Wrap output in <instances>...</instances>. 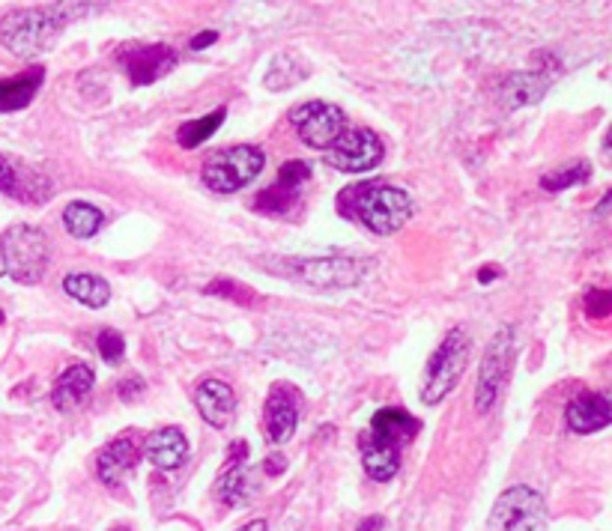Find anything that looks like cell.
Instances as JSON below:
<instances>
[{"instance_id": "obj_12", "label": "cell", "mask_w": 612, "mask_h": 531, "mask_svg": "<svg viewBox=\"0 0 612 531\" xmlns=\"http://www.w3.org/2000/svg\"><path fill=\"white\" fill-rule=\"evenodd\" d=\"M0 194L18 203H45L54 194V185L33 165L0 153Z\"/></svg>"}, {"instance_id": "obj_30", "label": "cell", "mask_w": 612, "mask_h": 531, "mask_svg": "<svg viewBox=\"0 0 612 531\" xmlns=\"http://www.w3.org/2000/svg\"><path fill=\"white\" fill-rule=\"evenodd\" d=\"M589 320H610L612 317V290H592L583 299Z\"/></svg>"}, {"instance_id": "obj_19", "label": "cell", "mask_w": 612, "mask_h": 531, "mask_svg": "<svg viewBox=\"0 0 612 531\" xmlns=\"http://www.w3.org/2000/svg\"><path fill=\"white\" fill-rule=\"evenodd\" d=\"M418 433H421V421L415 415H409L407 409H398V406L380 409L371 418V430H368V436L380 439L383 445H389L395 451H404Z\"/></svg>"}, {"instance_id": "obj_10", "label": "cell", "mask_w": 612, "mask_h": 531, "mask_svg": "<svg viewBox=\"0 0 612 531\" xmlns=\"http://www.w3.org/2000/svg\"><path fill=\"white\" fill-rule=\"evenodd\" d=\"M383 141L371 129H350L344 132L329 150H326V165L341 171V174H365L383 162Z\"/></svg>"}, {"instance_id": "obj_7", "label": "cell", "mask_w": 612, "mask_h": 531, "mask_svg": "<svg viewBox=\"0 0 612 531\" xmlns=\"http://www.w3.org/2000/svg\"><path fill=\"white\" fill-rule=\"evenodd\" d=\"M266 168V156L257 147L239 144L230 150H218L215 156H209L204 165V185L215 194H233L239 188H245L248 182L260 177V171Z\"/></svg>"}, {"instance_id": "obj_20", "label": "cell", "mask_w": 612, "mask_h": 531, "mask_svg": "<svg viewBox=\"0 0 612 531\" xmlns=\"http://www.w3.org/2000/svg\"><path fill=\"white\" fill-rule=\"evenodd\" d=\"M550 90V75L547 72H514L502 81L499 87V102L508 108V111H517V108H529V105H538Z\"/></svg>"}, {"instance_id": "obj_15", "label": "cell", "mask_w": 612, "mask_h": 531, "mask_svg": "<svg viewBox=\"0 0 612 531\" xmlns=\"http://www.w3.org/2000/svg\"><path fill=\"white\" fill-rule=\"evenodd\" d=\"M177 66V54L171 45H144L132 54H123V69L135 87L156 84Z\"/></svg>"}, {"instance_id": "obj_35", "label": "cell", "mask_w": 612, "mask_h": 531, "mask_svg": "<svg viewBox=\"0 0 612 531\" xmlns=\"http://www.w3.org/2000/svg\"><path fill=\"white\" fill-rule=\"evenodd\" d=\"M284 466H287L284 457H266V460H263V472H266V475H281Z\"/></svg>"}, {"instance_id": "obj_40", "label": "cell", "mask_w": 612, "mask_h": 531, "mask_svg": "<svg viewBox=\"0 0 612 531\" xmlns=\"http://www.w3.org/2000/svg\"><path fill=\"white\" fill-rule=\"evenodd\" d=\"M604 153L610 156V162H612V129L607 132V138H604Z\"/></svg>"}, {"instance_id": "obj_37", "label": "cell", "mask_w": 612, "mask_h": 531, "mask_svg": "<svg viewBox=\"0 0 612 531\" xmlns=\"http://www.w3.org/2000/svg\"><path fill=\"white\" fill-rule=\"evenodd\" d=\"M383 526H386V523H383V517H368V520H362V523H359V529L356 531H380Z\"/></svg>"}, {"instance_id": "obj_16", "label": "cell", "mask_w": 612, "mask_h": 531, "mask_svg": "<svg viewBox=\"0 0 612 531\" xmlns=\"http://www.w3.org/2000/svg\"><path fill=\"white\" fill-rule=\"evenodd\" d=\"M565 421H568V430L583 433V436L610 427L612 397L598 394V391H583V394H577V397L568 403V409H565Z\"/></svg>"}, {"instance_id": "obj_34", "label": "cell", "mask_w": 612, "mask_h": 531, "mask_svg": "<svg viewBox=\"0 0 612 531\" xmlns=\"http://www.w3.org/2000/svg\"><path fill=\"white\" fill-rule=\"evenodd\" d=\"M141 388H144V382H141V379H126V382L120 385V394H123V400H132V397H135Z\"/></svg>"}, {"instance_id": "obj_3", "label": "cell", "mask_w": 612, "mask_h": 531, "mask_svg": "<svg viewBox=\"0 0 612 531\" xmlns=\"http://www.w3.org/2000/svg\"><path fill=\"white\" fill-rule=\"evenodd\" d=\"M66 21L63 9H12L0 18V42L15 57H36L54 45Z\"/></svg>"}, {"instance_id": "obj_33", "label": "cell", "mask_w": 612, "mask_h": 531, "mask_svg": "<svg viewBox=\"0 0 612 531\" xmlns=\"http://www.w3.org/2000/svg\"><path fill=\"white\" fill-rule=\"evenodd\" d=\"M215 39H218V33H215V30H204V33H198V36L189 42V48H192V51H204L206 45H212Z\"/></svg>"}, {"instance_id": "obj_4", "label": "cell", "mask_w": 612, "mask_h": 531, "mask_svg": "<svg viewBox=\"0 0 612 531\" xmlns=\"http://www.w3.org/2000/svg\"><path fill=\"white\" fill-rule=\"evenodd\" d=\"M469 347H472V341H469L463 326H454L439 341V347L433 350V355L424 364V379H421V400L427 406L442 403L454 391V385L460 382V376L466 370Z\"/></svg>"}, {"instance_id": "obj_39", "label": "cell", "mask_w": 612, "mask_h": 531, "mask_svg": "<svg viewBox=\"0 0 612 531\" xmlns=\"http://www.w3.org/2000/svg\"><path fill=\"white\" fill-rule=\"evenodd\" d=\"M239 531H266V520H251V523H245Z\"/></svg>"}, {"instance_id": "obj_26", "label": "cell", "mask_w": 612, "mask_h": 531, "mask_svg": "<svg viewBox=\"0 0 612 531\" xmlns=\"http://www.w3.org/2000/svg\"><path fill=\"white\" fill-rule=\"evenodd\" d=\"M224 117H227V108L221 105V108H215V111L206 114V117H198V120L183 123V126L177 129V141H180V147H186V150L201 147L204 141H209V138L221 129Z\"/></svg>"}, {"instance_id": "obj_41", "label": "cell", "mask_w": 612, "mask_h": 531, "mask_svg": "<svg viewBox=\"0 0 612 531\" xmlns=\"http://www.w3.org/2000/svg\"><path fill=\"white\" fill-rule=\"evenodd\" d=\"M0 323H3V314H0Z\"/></svg>"}, {"instance_id": "obj_38", "label": "cell", "mask_w": 612, "mask_h": 531, "mask_svg": "<svg viewBox=\"0 0 612 531\" xmlns=\"http://www.w3.org/2000/svg\"><path fill=\"white\" fill-rule=\"evenodd\" d=\"M610 212H612V188L601 197V203L595 206V215H610Z\"/></svg>"}, {"instance_id": "obj_8", "label": "cell", "mask_w": 612, "mask_h": 531, "mask_svg": "<svg viewBox=\"0 0 612 531\" xmlns=\"http://www.w3.org/2000/svg\"><path fill=\"white\" fill-rule=\"evenodd\" d=\"M487 531H547V505L541 493L526 484L508 487L493 502Z\"/></svg>"}, {"instance_id": "obj_25", "label": "cell", "mask_w": 612, "mask_h": 531, "mask_svg": "<svg viewBox=\"0 0 612 531\" xmlns=\"http://www.w3.org/2000/svg\"><path fill=\"white\" fill-rule=\"evenodd\" d=\"M105 215L99 206L87 203V200H72L66 209H63V227L75 236V239H90L99 233Z\"/></svg>"}, {"instance_id": "obj_31", "label": "cell", "mask_w": 612, "mask_h": 531, "mask_svg": "<svg viewBox=\"0 0 612 531\" xmlns=\"http://www.w3.org/2000/svg\"><path fill=\"white\" fill-rule=\"evenodd\" d=\"M206 296H221V299H230V302H242V305H248L254 296L245 290V287H239V284H233L230 278H218V281H212V284H206L204 287Z\"/></svg>"}, {"instance_id": "obj_29", "label": "cell", "mask_w": 612, "mask_h": 531, "mask_svg": "<svg viewBox=\"0 0 612 531\" xmlns=\"http://www.w3.org/2000/svg\"><path fill=\"white\" fill-rule=\"evenodd\" d=\"M96 347H99V355H102V361H105V364H120V361H123V355H126V341H123V335H120V332H114V329L99 332Z\"/></svg>"}, {"instance_id": "obj_22", "label": "cell", "mask_w": 612, "mask_h": 531, "mask_svg": "<svg viewBox=\"0 0 612 531\" xmlns=\"http://www.w3.org/2000/svg\"><path fill=\"white\" fill-rule=\"evenodd\" d=\"M195 406L201 412L206 424L212 427H224L236 409V394L227 382L221 379H204L195 391Z\"/></svg>"}, {"instance_id": "obj_32", "label": "cell", "mask_w": 612, "mask_h": 531, "mask_svg": "<svg viewBox=\"0 0 612 531\" xmlns=\"http://www.w3.org/2000/svg\"><path fill=\"white\" fill-rule=\"evenodd\" d=\"M308 179H311V168L305 162H284L275 182H281V185H287L293 191H302Z\"/></svg>"}, {"instance_id": "obj_28", "label": "cell", "mask_w": 612, "mask_h": 531, "mask_svg": "<svg viewBox=\"0 0 612 531\" xmlns=\"http://www.w3.org/2000/svg\"><path fill=\"white\" fill-rule=\"evenodd\" d=\"M589 177H592V165H589V162H580V165H571V168H565V171L547 174V177L541 179V188L556 194V191H565V188H571V185L586 182Z\"/></svg>"}, {"instance_id": "obj_23", "label": "cell", "mask_w": 612, "mask_h": 531, "mask_svg": "<svg viewBox=\"0 0 612 531\" xmlns=\"http://www.w3.org/2000/svg\"><path fill=\"white\" fill-rule=\"evenodd\" d=\"M362 463L374 481H392L401 469V451H395V448H389V445H383L365 433L362 436Z\"/></svg>"}, {"instance_id": "obj_1", "label": "cell", "mask_w": 612, "mask_h": 531, "mask_svg": "<svg viewBox=\"0 0 612 531\" xmlns=\"http://www.w3.org/2000/svg\"><path fill=\"white\" fill-rule=\"evenodd\" d=\"M260 266L269 269V272H278L284 278L305 281L311 287L341 290V287L359 284L371 272L374 260L332 254V257H278V260H260Z\"/></svg>"}, {"instance_id": "obj_11", "label": "cell", "mask_w": 612, "mask_h": 531, "mask_svg": "<svg viewBox=\"0 0 612 531\" xmlns=\"http://www.w3.org/2000/svg\"><path fill=\"white\" fill-rule=\"evenodd\" d=\"M245 460H248V445L245 439H236L227 451L221 478L215 484V499L227 508H242L257 496V481Z\"/></svg>"}, {"instance_id": "obj_5", "label": "cell", "mask_w": 612, "mask_h": 531, "mask_svg": "<svg viewBox=\"0 0 612 531\" xmlns=\"http://www.w3.org/2000/svg\"><path fill=\"white\" fill-rule=\"evenodd\" d=\"M514 355H517V338H514V329L511 326H499L490 338V344L484 347L481 355V367H478V385H475V412L478 415H487L499 394L505 391L508 385V376H511V367H514Z\"/></svg>"}, {"instance_id": "obj_36", "label": "cell", "mask_w": 612, "mask_h": 531, "mask_svg": "<svg viewBox=\"0 0 612 531\" xmlns=\"http://www.w3.org/2000/svg\"><path fill=\"white\" fill-rule=\"evenodd\" d=\"M499 275H502V269H499V266H484V269L478 272V281H481V284H490V281H493V278H499Z\"/></svg>"}, {"instance_id": "obj_42", "label": "cell", "mask_w": 612, "mask_h": 531, "mask_svg": "<svg viewBox=\"0 0 612 531\" xmlns=\"http://www.w3.org/2000/svg\"><path fill=\"white\" fill-rule=\"evenodd\" d=\"M117 531H126V529H117Z\"/></svg>"}, {"instance_id": "obj_24", "label": "cell", "mask_w": 612, "mask_h": 531, "mask_svg": "<svg viewBox=\"0 0 612 531\" xmlns=\"http://www.w3.org/2000/svg\"><path fill=\"white\" fill-rule=\"evenodd\" d=\"M63 290L75 302H81L87 308H105L108 299H111V284L105 278L93 275V272H72V275H66L63 278Z\"/></svg>"}, {"instance_id": "obj_6", "label": "cell", "mask_w": 612, "mask_h": 531, "mask_svg": "<svg viewBox=\"0 0 612 531\" xmlns=\"http://www.w3.org/2000/svg\"><path fill=\"white\" fill-rule=\"evenodd\" d=\"M356 215L368 230L389 236L412 218V197L398 185H362L356 191Z\"/></svg>"}, {"instance_id": "obj_17", "label": "cell", "mask_w": 612, "mask_h": 531, "mask_svg": "<svg viewBox=\"0 0 612 531\" xmlns=\"http://www.w3.org/2000/svg\"><path fill=\"white\" fill-rule=\"evenodd\" d=\"M93 385H96L93 367H87V364H69V367L57 376V382H54V388H51V403H54V409H57V412H75V409H81V406L87 403Z\"/></svg>"}, {"instance_id": "obj_18", "label": "cell", "mask_w": 612, "mask_h": 531, "mask_svg": "<svg viewBox=\"0 0 612 531\" xmlns=\"http://www.w3.org/2000/svg\"><path fill=\"white\" fill-rule=\"evenodd\" d=\"M144 457L159 472H177L189 457V439L180 427H162L144 439Z\"/></svg>"}, {"instance_id": "obj_21", "label": "cell", "mask_w": 612, "mask_h": 531, "mask_svg": "<svg viewBox=\"0 0 612 531\" xmlns=\"http://www.w3.org/2000/svg\"><path fill=\"white\" fill-rule=\"evenodd\" d=\"M42 81H45L42 66H27L18 75L0 78V114L24 111L36 99V93L42 90Z\"/></svg>"}, {"instance_id": "obj_27", "label": "cell", "mask_w": 612, "mask_h": 531, "mask_svg": "<svg viewBox=\"0 0 612 531\" xmlns=\"http://www.w3.org/2000/svg\"><path fill=\"white\" fill-rule=\"evenodd\" d=\"M299 194L302 191H293V188H287L281 182H272L269 188H263L254 197V209H260L266 215H284V212H290L299 203Z\"/></svg>"}, {"instance_id": "obj_9", "label": "cell", "mask_w": 612, "mask_h": 531, "mask_svg": "<svg viewBox=\"0 0 612 531\" xmlns=\"http://www.w3.org/2000/svg\"><path fill=\"white\" fill-rule=\"evenodd\" d=\"M290 123L311 150H329L344 135V111L329 102H305L290 111Z\"/></svg>"}, {"instance_id": "obj_14", "label": "cell", "mask_w": 612, "mask_h": 531, "mask_svg": "<svg viewBox=\"0 0 612 531\" xmlns=\"http://www.w3.org/2000/svg\"><path fill=\"white\" fill-rule=\"evenodd\" d=\"M141 457H144V442H141L135 433H123V436L111 439V442L99 451V457H96V475H99L102 484L117 487V484H123V481L135 472V466L141 463Z\"/></svg>"}, {"instance_id": "obj_2", "label": "cell", "mask_w": 612, "mask_h": 531, "mask_svg": "<svg viewBox=\"0 0 612 531\" xmlns=\"http://www.w3.org/2000/svg\"><path fill=\"white\" fill-rule=\"evenodd\" d=\"M0 263L18 284H39L51 263L48 233L33 224H12L0 236Z\"/></svg>"}, {"instance_id": "obj_13", "label": "cell", "mask_w": 612, "mask_h": 531, "mask_svg": "<svg viewBox=\"0 0 612 531\" xmlns=\"http://www.w3.org/2000/svg\"><path fill=\"white\" fill-rule=\"evenodd\" d=\"M296 424H299V394H296V388L287 385V382L272 385V391L266 397V409H263L266 439L272 445H284L296 433Z\"/></svg>"}]
</instances>
